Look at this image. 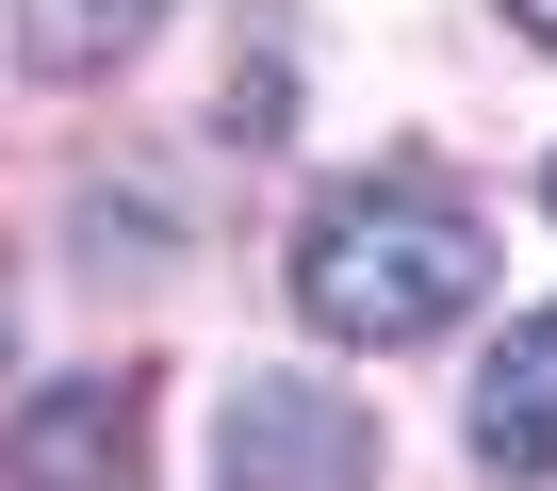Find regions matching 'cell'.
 <instances>
[{
    "mask_svg": "<svg viewBox=\"0 0 557 491\" xmlns=\"http://www.w3.org/2000/svg\"><path fill=\"white\" fill-rule=\"evenodd\" d=\"M508 17H524V34H541V50H557V0H508Z\"/></svg>",
    "mask_w": 557,
    "mask_h": 491,
    "instance_id": "cell-6",
    "label": "cell"
},
{
    "mask_svg": "<svg viewBox=\"0 0 557 491\" xmlns=\"http://www.w3.org/2000/svg\"><path fill=\"white\" fill-rule=\"evenodd\" d=\"M475 458L508 491H557V312H508V344L475 361Z\"/></svg>",
    "mask_w": 557,
    "mask_h": 491,
    "instance_id": "cell-4",
    "label": "cell"
},
{
    "mask_svg": "<svg viewBox=\"0 0 557 491\" xmlns=\"http://www.w3.org/2000/svg\"><path fill=\"white\" fill-rule=\"evenodd\" d=\"M213 475L230 491H377V410L345 377H230Z\"/></svg>",
    "mask_w": 557,
    "mask_h": 491,
    "instance_id": "cell-2",
    "label": "cell"
},
{
    "mask_svg": "<svg viewBox=\"0 0 557 491\" xmlns=\"http://www.w3.org/2000/svg\"><path fill=\"white\" fill-rule=\"evenodd\" d=\"M148 17H164V0H34V50H50V66H99V50H132Z\"/></svg>",
    "mask_w": 557,
    "mask_h": 491,
    "instance_id": "cell-5",
    "label": "cell"
},
{
    "mask_svg": "<svg viewBox=\"0 0 557 491\" xmlns=\"http://www.w3.org/2000/svg\"><path fill=\"white\" fill-rule=\"evenodd\" d=\"M132 442H148L132 377H50L17 426H0V491H132Z\"/></svg>",
    "mask_w": 557,
    "mask_h": 491,
    "instance_id": "cell-3",
    "label": "cell"
},
{
    "mask_svg": "<svg viewBox=\"0 0 557 491\" xmlns=\"http://www.w3.org/2000/svg\"><path fill=\"white\" fill-rule=\"evenodd\" d=\"M475 279H492V246L426 180H329L296 213V312L329 344H426V328L475 312Z\"/></svg>",
    "mask_w": 557,
    "mask_h": 491,
    "instance_id": "cell-1",
    "label": "cell"
}]
</instances>
